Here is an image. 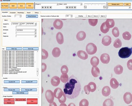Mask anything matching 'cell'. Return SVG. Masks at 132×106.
<instances>
[{"mask_svg": "<svg viewBox=\"0 0 132 106\" xmlns=\"http://www.w3.org/2000/svg\"><path fill=\"white\" fill-rule=\"evenodd\" d=\"M81 89L79 81L74 75L71 76L64 85V92L66 97L73 99L79 96Z\"/></svg>", "mask_w": 132, "mask_h": 106, "instance_id": "obj_1", "label": "cell"}, {"mask_svg": "<svg viewBox=\"0 0 132 106\" xmlns=\"http://www.w3.org/2000/svg\"><path fill=\"white\" fill-rule=\"evenodd\" d=\"M54 97L58 99L59 103L61 104L65 103L66 100V97L64 92L60 88H56L53 92Z\"/></svg>", "mask_w": 132, "mask_h": 106, "instance_id": "obj_2", "label": "cell"}, {"mask_svg": "<svg viewBox=\"0 0 132 106\" xmlns=\"http://www.w3.org/2000/svg\"><path fill=\"white\" fill-rule=\"evenodd\" d=\"M132 53V48L128 47H124L121 48L119 51V56L123 59L129 57Z\"/></svg>", "mask_w": 132, "mask_h": 106, "instance_id": "obj_3", "label": "cell"}, {"mask_svg": "<svg viewBox=\"0 0 132 106\" xmlns=\"http://www.w3.org/2000/svg\"><path fill=\"white\" fill-rule=\"evenodd\" d=\"M96 84L93 82H90L87 85L85 86L84 88L85 93L87 95H89L90 92H94L96 90Z\"/></svg>", "mask_w": 132, "mask_h": 106, "instance_id": "obj_4", "label": "cell"}, {"mask_svg": "<svg viewBox=\"0 0 132 106\" xmlns=\"http://www.w3.org/2000/svg\"><path fill=\"white\" fill-rule=\"evenodd\" d=\"M86 50L88 54H94L97 52V47L95 44L90 43L86 46Z\"/></svg>", "mask_w": 132, "mask_h": 106, "instance_id": "obj_5", "label": "cell"}, {"mask_svg": "<svg viewBox=\"0 0 132 106\" xmlns=\"http://www.w3.org/2000/svg\"><path fill=\"white\" fill-rule=\"evenodd\" d=\"M46 98L49 103H52L54 100V96L53 93L51 90H47L46 92Z\"/></svg>", "mask_w": 132, "mask_h": 106, "instance_id": "obj_6", "label": "cell"}, {"mask_svg": "<svg viewBox=\"0 0 132 106\" xmlns=\"http://www.w3.org/2000/svg\"><path fill=\"white\" fill-rule=\"evenodd\" d=\"M100 60L103 64H108L110 60V56L107 53H104L101 55Z\"/></svg>", "mask_w": 132, "mask_h": 106, "instance_id": "obj_7", "label": "cell"}, {"mask_svg": "<svg viewBox=\"0 0 132 106\" xmlns=\"http://www.w3.org/2000/svg\"><path fill=\"white\" fill-rule=\"evenodd\" d=\"M124 100L126 104H129L131 103L132 102V94L131 93L129 92H127L125 93L124 95Z\"/></svg>", "mask_w": 132, "mask_h": 106, "instance_id": "obj_8", "label": "cell"}, {"mask_svg": "<svg viewBox=\"0 0 132 106\" xmlns=\"http://www.w3.org/2000/svg\"><path fill=\"white\" fill-rule=\"evenodd\" d=\"M112 42V39L109 36H106L103 37L102 40V44L105 46H108Z\"/></svg>", "mask_w": 132, "mask_h": 106, "instance_id": "obj_9", "label": "cell"}, {"mask_svg": "<svg viewBox=\"0 0 132 106\" xmlns=\"http://www.w3.org/2000/svg\"><path fill=\"white\" fill-rule=\"evenodd\" d=\"M53 26L56 29H60L63 26V23L60 19H57L54 21L53 24Z\"/></svg>", "mask_w": 132, "mask_h": 106, "instance_id": "obj_10", "label": "cell"}, {"mask_svg": "<svg viewBox=\"0 0 132 106\" xmlns=\"http://www.w3.org/2000/svg\"><path fill=\"white\" fill-rule=\"evenodd\" d=\"M51 84L53 86L56 87L59 85L60 82V79L57 76H54L51 79Z\"/></svg>", "mask_w": 132, "mask_h": 106, "instance_id": "obj_11", "label": "cell"}, {"mask_svg": "<svg viewBox=\"0 0 132 106\" xmlns=\"http://www.w3.org/2000/svg\"><path fill=\"white\" fill-rule=\"evenodd\" d=\"M78 57L82 60H86L88 58L87 54L85 51L83 50H79L77 53Z\"/></svg>", "mask_w": 132, "mask_h": 106, "instance_id": "obj_12", "label": "cell"}, {"mask_svg": "<svg viewBox=\"0 0 132 106\" xmlns=\"http://www.w3.org/2000/svg\"><path fill=\"white\" fill-rule=\"evenodd\" d=\"M110 85L112 88L116 89L119 86V83L116 78H113L110 80Z\"/></svg>", "mask_w": 132, "mask_h": 106, "instance_id": "obj_13", "label": "cell"}, {"mask_svg": "<svg viewBox=\"0 0 132 106\" xmlns=\"http://www.w3.org/2000/svg\"><path fill=\"white\" fill-rule=\"evenodd\" d=\"M86 35L85 32L83 31H80L77 34L76 38L78 41H82L85 39Z\"/></svg>", "mask_w": 132, "mask_h": 106, "instance_id": "obj_14", "label": "cell"}, {"mask_svg": "<svg viewBox=\"0 0 132 106\" xmlns=\"http://www.w3.org/2000/svg\"><path fill=\"white\" fill-rule=\"evenodd\" d=\"M111 93V88L109 86H105L102 89V94L103 96L107 97L110 95Z\"/></svg>", "mask_w": 132, "mask_h": 106, "instance_id": "obj_15", "label": "cell"}, {"mask_svg": "<svg viewBox=\"0 0 132 106\" xmlns=\"http://www.w3.org/2000/svg\"><path fill=\"white\" fill-rule=\"evenodd\" d=\"M56 39L58 43L61 45L63 44L64 42V39L63 34L60 32L57 33L56 36Z\"/></svg>", "mask_w": 132, "mask_h": 106, "instance_id": "obj_16", "label": "cell"}, {"mask_svg": "<svg viewBox=\"0 0 132 106\" xmlns=\"http://www.w3.org/2000/svg\"><path fill=\"white\" fill-rule=\"evenodd\" d=\"M91 73L92 75L94 77H97L100 75V71L99 68L98 67H93L91 69Z\"/></svg>", "mask_w": 132, "mask_h": 106, "instance_id": "obj_17", "label": "cell"}, {"mask_svg": "<svg viewBox=\"0 0 132 106\" xmlns=\"http://www.w3.org/2000/svg\"><path fill=\"white\" fill-rule=\"evenodd\" d=\"M106 26L109 29L112 28L114 27L115 22L114 20L112 19H108L105 22Z\"/></svg>", "mask_w": 132, "mask_h": 106, "instance_id": "obj_18", "label": "cell"}, {"mask_svg": "<svg viewBox=\"0 0 132 106\" xmlns=\"http://www.w3.org/2000/svg\"><path fill=\"white\" fill-rule=\"evenodd\" d=\"M90 63L91 64L93 67H96L99 64V59L97 57L95 56L92 57L91 59Z\"/></svg>", "mask_w": 132, "mask_h": 106, "instance_id": "obj_19", "label": "cell"}, {"mask_svg": "<svg viewBox=\"0 0 132 106\" xmlns=\"http://www.w3.org/2000/svg\"><path fill=\"white\" fill-rule=\"evenodd\" d=\"M123 67L121 65H118L114 67V72L116 75H121L123 73Z\"/></svg>", "mask_w": 132, "mask_h": 106, "instance_id": "obj_20", "label": "cell"}, {"mask_svg": "<svg viewBox=\"0 0 132 106\" xmlns=\"http://www.w3.org/2000/svg\"><path fill=\"white\" fill-rule=\"evenodd\" d=\"M61 54L60 49L59 47H55L52 51V55L55 58L59 57Z\"/></svg>", "mask_w": 132, "mask_h": 106, "instance_id": "obj_21", "label": "cell"}, {"mask_svg": "<svg viewBox=\"0 0 132 106\" xmlns=\"http://www.w3.org/2000/svg\"><path fill=\"white\" fill-rule=\"evenodd\" d=\"M100 30L101 32L104 34H106L109 31V29L106 26L105 22H104L100 27Z\"/></svg>", "mask_w": 132, "mask_h": 106, "instance_id": "obj_22", "label": "cell"}, {"mask_svg": "<svg viewBox=\"0 0 132 106\" xmlns=\"http://www.w3.org/2000/svg\"><path fill=\"white\" fill-rule=\"evenodd\" d=\"M114 105L113 101L110 99H108L105 100L103 104V106H113Z\"/></svg>", "mask_w": 132, "mask_h": 106, "instance_id": "obj_23", "label": "cell"}, {"mask_svg": "<svg viewBox=\"0 0 132 106\" xmlns=\"http://www.w3.org/2000/svg\"><path fill=\"white\" fill-rule=\"evenodd\" d=\"M122 42L119 39H117L115 40L113 43V46L116 48H119L122 47Z\"/></svg>", "mask_w": 132, "mask_h": 106, "instance_id": "obj_24", "label": "cell"}, {"mask_svg": "<svg viewBox=\"0 0 132 106\" xmlns=\"http://www.w3.org/2000/svg\"><path fill=\"white\" fill-rule=\"evenodd\" d=\"M123 39L126 40H129L132 37V35L129 32L126 31L122 34Z\"/></svg>", "mask_w": 132, "mask_h": 106, "instance_id": "obj_25", "label": "cell"}, {"mask_svg": "<svg viewBox=\"0 0 132 106\" xmlns=\"http://www.w3.org/2000/svg\"><path fill=\"white\" fill-rule=\"evenodd\" d=\"M48 57V53L47 51L44 49L42 50V60L47 59Z\"/></svg>", "mask_w": 132, "mask_h": 106, "instance_id": "obj_26", "label": "cell"}, {"mask_svg": "<svg viewBox=\"0 0 132 106\" xmlns=\"http://www.w3.org/2000/svg\"><path fill=\"white\" fill-rule=\"evenodd\" d=\"M88 22L91 26H95L98 24V19H89Z\"/></svg>", "mask_w": 132, "mask_h": 106, "instance_id": "obj_27", "label": "cell"}, {"mask_svg": "<svg viewBox=\"0 0 132 106\" xmlns=\"http://www.w3.org/2000/svg\"><path fill=\"white\" fill-rule=\"evenodd\" d=\"M112 33L115 37H118L119 35V32L118 28L117 27H114L112 29Z\"/></svg>", "mask_w": 132, "mask_h": 106, "instance_id": "obj_28", "label": "cell"}, {"mask_svg": "<svg viewBox=\"0 0 132 106\" xmlns=\"http://www.w3.org/2000/svg\"><path fill=\"white\" fill-rule=\"evenodd\" d=\"M60 80L63 83H66L69 79V76L67 74H62L60 77Z\"/></svg>", "mask_w": 132, "mask_h": 106, "instance_id": "obj_29", "label": "cell"}, {"mask_svg": "<svg viewBox=\"0 0 132 106\" xmlns=\"http://www.w3.org/2000/svg\"><path fill=\"white\" fill-rule=\"evenodd\" d=\"M89 106V102L86 99H83L80 102L79 106Z\"/></svg>", "mask_w": 132, "mask_h": 106, "instance_id": "obj_30", "label": "cell"}, {"mask_svg": "<svg viewBox=\"0 0 132 106\" xmlns=\"http://www.w3.org/2000/svg\"><path fill=\"white\" fill-rule=\"evenodd\" d=\"M68 71H69V69L66 65H63L61 68V72L62 74H67Z\"/></svg>", "mask_w": 132, "mask_h": 106, "instance_id": "obj_31", "label": "cell"}, {"mask_svg": "<svg viewBox=\"0 0 132 106\" xmlns=\"http://www.w3.org/2000/svg\"><path fill=\"white\" fill-rule=\"evenodd\" d=\"M26 4L25 3H17V8L25 9Z\"/></svg>", "mask_w": 132, "mask_h": 106, "instance_id": "obj_32", "label": "cell"}, {"mask_svg": "<svg viewBox=\"0 0 132 106\" xmlns=\"http://www.w3.org/2000/svg\"><path fill=\"white\" fill-rule=\"evenodd\" d=\"M26 9H34V3H26Z\"/></svg>", "mask_w": 132, "mask_h": 106, "instance_id": "obj_33", "label": "cell"}, {"mask_svg": "<svg viewBox=\"0 0 132 106\" xmlns=\"http://www.w3.org/2000/svg\"><path fill=\"white\" fill-rule=\"evenodd\" d=\"M17 3H9V8L17 9Z\"/></svg>", "mask_w": 132, "mask_h": 106, "instance_id": "obj_34", "label": "cell"}, {"mask_svg": "<svg viewBox=\"0 0 132 106\" xmlns=\"http://www.w3.org/2000/svg\"><path fill=\"white\" fill-rule=\"evenodd\" d=\"M9 3H2L1 4V9H8Z\"/></svg>", "mask_w": 132, "mask_h": 106, "instance_id": "obj_35", "label": "cell"}, {"mask_svg": "<svg viewBox=\"0 0 132 106\" xmlns=\"http://www.w3.org/2000/svg\"><path fill=\"white\" fill-rule=\"evenodd\" d=\"M132 60L130 59L128 61L127 63V67L128 69L130 70H132Z\"/></svg>", "mask_w": 132, "mask_h": 106, "instance_id": "obj_36", "label": "cell"}, {"mask_svg": "<svg viewBox=\"0 0 132 106\" xmlns=\"http://www.w3.org/2000/svg\"><path fill=\"white\" fill-rule=\"evenodd\" d=\"M42 72H44L47 69V65L45 63H42Z\"/></svg>", "mask_w": 132, "mask_h": 106, "instance_id": "obj_37", "label": "cell"}, {"mask_svg": "<svg viewBox=\"0 0 132 106\" xmlns=\"http://www.w3.org/2000/svg\"><path fill=\"white\" fill-rule=\"evenodd\" d=\"M50 106H57L55 102H53L52 103L50 104Z\"/></svg>", "mask_w": 132, "mask_h": 106, "instance_id": "obj_38", "label": "cell"}, {"mask_svg": "<svg viewBox=\"0 0 132 106\" xmlns=\"http://www.w3.org/2000/svg\"><path fill=\"white\" fill-rule=\"evenodd\" d=\"M42 90H43V88H42ZM42 93H43V91H42Z\"/></svg>", "mask_w": 132, "mask_h": 106, "instance_id": "obj_39", "label": "cell"}]
</instances>
